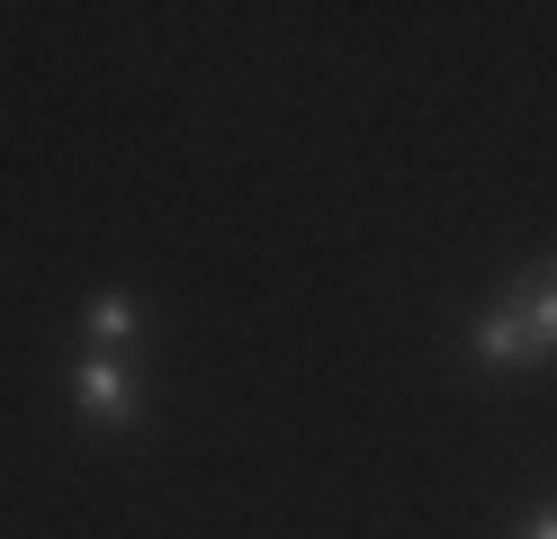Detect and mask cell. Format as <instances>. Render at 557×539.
I'll return each mask as SVG.
<instances>
[{"label":"cell","mask_w":557,"mask_h":539,"mask_svg":"<svg viewBox=\"0 0 557 539\" xmlns=\"http://www.w3.org/2000/svg\"><path fill=\"white\" fill-rule=\"evenodd\" d=\"M476 359L485 369H540V359H557V261L521 270L495 315L476 323Z\"/></svg>","instance_id":"cell-1"},{"label":"cell","mask_w":557,"mask_h":539,"mask_svg":"<svg viewBox=\"0 0 557 539\" xmlns=\"http://www.w3.org/2000/svg\"><path fill=\"white\" fill-rule=\"evenodd\" d=\"M73 395H82V414H90V422H117V431L145 414V405H135V378H126V359H117V351H90L82 369H73Z\"/></svg>","instance_id":"cell-2"},{"label":"cell","mask_w":557,"mask_h":539,"mask_svg":"<svg viewBox=\"0 0 557 539\" xmlns=\"http://www.w3.org/2000/svg\"><path fill=\"white\" fill-rule=\"evenodd\" d=\"M135 333H145V306H135L126 287H99V297H90V342L117 351V342H135Z\"/></svg>","instance_id":"cell-3"},{"label":"cell","mask_w":557,"mask_h":539,"mask_svg":"<svg viewBox=\"0 0 557 539\" xmlns=\"http://www.w3.org/2000/svg\"><path fill=\"white\" fill-rule=\"evenodd\" d=\"M521 539H557V503H540V513H531V530H521Z\"/></svg>","instance_id":"cell-4"}]
</instances>
